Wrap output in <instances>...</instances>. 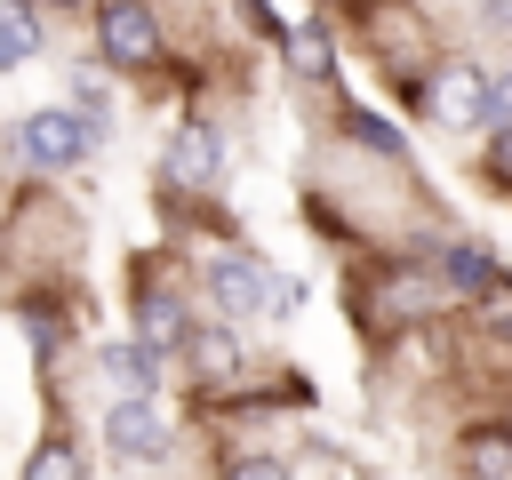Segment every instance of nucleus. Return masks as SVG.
<instances>
[{
  "mask_svg": "<svg viewBox=\"0 0 512 480\" xmlns=\"http://www.w3.org/2000/svg\"><path fill=\"white\" fill-rule=\"evenodd\" d=\"M432 304H448V288H440L432 264H368L360 296H352V312H360L368 336H416V320Z\"/></svg>",
  "mask_w": 512,
  "mask_h": 480,
  "instance_id": "f257e3e1",
  "label": "nucleus"
},
{
  "mask_svg": "<svg viewBox=\"0 0 512 480\" xmlns=\"http://www.w3.org/2000/svg\"><path fill=\"white\" fill-rule=\"evenodd\" d=\"M16 152L32 176H72L88 152H96V128L72 112V104H48V112H24L16 120Z\"/></svg>",
  "mask_w": 512,
  "mask_h": 480,
  "instance_id": "f03ea898",
  "label": "nucleus"
},
{
  "mask_svg": "<svg viewBox=\"0 0 512 480\" xmlns=\"http://www.w3.org/2000/svg\"><path fill=\"white\" fill-rule=\"evenodd\" d=\"M96 56L112 72H152L168 56V32H160V8L152 0H104L96 8Z\"/></svg>",
  "mask_w": 512,
  "mask_h": 480,
  "instance_id": "7ed1b4c3",
  "label": "nucleus"
},
{
  "mask_svg": "<svg viewBox=\"0 0 512 480\" xmlns=\"http://www.w3.org/2000/svg\"><path fill=\"white\" fill-rule=\"evenodd\" d=\"M408 104H416L432 128H480L488 72H480V64H464V56H440V64H424V80L408 88Z\"/></svg>",
  "mask_w": 512,
  "mask_h": 480,
  "instance_id": "20e7f679",
  "label": "nucleus"
},
{
  "mask_svg": "<svg viewBox=\"0 0 512 480\" xmlns=\"http://www.w3.org/2000/svg\"><path fill=\"white\" fill-rule=\"evenodd\" d=\"M104 448L128 456V464H160V456L176 448V424H168L160 392H120V400L104 408Z\"/></svg>",
  "mask_w": 512,
  "mask_h": 480,
  "instance_id": "39448f33",
  "label": "nucleus"
},
{
  "mask_svg": "<svg viewBox=\"0 0 512 480\" xmlns=\"http://www.w3.org/2000/svg\"><path fill=\"white\" fill-rule=\"evenodd\" d=\"M200 288L224 320H256L264 312V288H272V264L248 256V248H208L200 256Z\"/></svg>",
  "mask_w": 512,
  "mask_h": 480,
  "instance_id": "423d86ee",
  "label": "nucleus"
},
{
  "mask_svg": "<svg viewBox=\"0 0 512 480\" xmlns=\"http://www.w3.org/2000/svg\"><path fill=\"white\" fill-rule=\"evenodd\" d=\"M128 312H136V336L152 344V352H168V360H184V344H192V328H200V312H192V296L176 288V280H136V296H128Z\"/></svg>",
  "mask_w": 512,
  "mask_h": 480,
  "instance_id": "0eeeda50",
  "label": "nucleus"
},
{
  "mask_svg": "<svg viewBox=\"0 0 512 480\" xmlns=\"http://www.w3.org/2000/svg\"><path fill=\"white\" fill-rule=\"evenodd\" d=\"M160 176L184 184V192H216V184H224V136L200 128V120H184V128L160 144Z\"/></svg>",
  "mask_w": 512,
  "mask_h": 480,
  "instance_id": "6e6552de",
  "label": "nucleus"
},
{
  "mask_svg": "<svg viewBox=\"0 0 512 480\" xmlns=\"http://www.w3.org/2000/svg\"><path fill=\"white\" fill-rule=\"evenodd\" d=\"M432 272H440V288L456 296V304H472V296H488L496 280H504V264H496V248L488 240H432V256H424Z\"/></svg>",
  "mask_w": 512,
  "mask_h": 480,
  "instance_id": "1a4fd4ad",
  "label": "nucleus"
},
{
  "mask_svg": "<svg viewBox=\"0 0 512 480\" xmlns=\"http://www.w3.org/2000/svg\"><path fill=\"white\" fill-rule=\"evenodd\" d=\"M280 56H288V72H296L304 88H328V80H336V40H328L320 16H288V24H280Z\"/></svg>",
  "mask_w": 512,
  "mask_h": 480,
  "instance_id": "9d476101",
  "label": "nucleus"
},
{
  "mask_svg": "<svg viewBox=\"0 0 512 480\" xmlns=\"http://www.w3.org/2000/svg\"><path fill=\"white\" fill-rule=\"evenodd\" d=\"M96 368H104L120 392H160V376H168V352H152L144 336H104V344H96Z\"/></svg>",
  "mask_w": 512,
  "mask_h": 480,
  "instance_id": "9b49d317",
  "label": "nucleus"
},
{
  "mask_svg": "<svg viewBox=\"0 0 512 480\" xmlns=\"http://www.w3.org/2000/svg\"><path fill=\"white\" fill-rule=\"evenodd\" d=\"M336 136H344L360 160H384V168H400V160H408L400 128H392L384 112H368V104H344V112H336Z\"/></svg>",
  "mask_w": 512,
  "mask_h": 480,
  "instance_id": "f8f14e48",
  "label": "nucleus"
},
{
  "mask_svg": "<svg viewBox=\"0 0 512 480\" xmlns=\"http://www.w3.org/2000/svg\"><path fill=\"white\" fill-rule=\"evenodd\" d=\"M240 352H248V344H240V320H200L192 344H184V360H192L208 384H216V376L232 384V376H240Z\"/></svg>",
  "mask_w": 512,
  "mask_h": 480,
  "instance_id": "ddd939ff",
  "label": "nucleus"
},
{
  "mask_svg": "<svg viewBox=\"0 0 512 480\" xmlns=\"http://www.w3.org/2000/svg\"><path fill=\"white\" fill-rule=\"evenodd\" d=\"M456 472L464 480H512V424H472L456 440Z\"/></svg>",
  "mask_w": 512,
  "mask_h": 480,
  "instance_id": "4468645a",
  "label": "nucleus"
},
{
  "mask_svg": "<svg viewBox=\"0 0 512 480\" xmlns=\"http://www.w3.org/2000/svg\"><path fill=\"white\" fill-rule=\"evenodd\" d=\"M472 344L480 352H504L512 360V272L488 288V296H472Z\"/></svg>",
  "mask_w": 512,
  "mask_h": 480,
  "instance_id": "2eb2a0df",
  "label": "nucleus"
},
{
  "mask_svg": "<svg viewBox=\"0 0 512 480\" xmlns=\"http://www.w3.org/2000/svg\"><path fill=\"white\" fill-rule=\"evenodd\" d=\"M24 480H88V464H80V440L56 424V432H40L32 440V456H24Z\"/></svg>",
  "mask_w": 512,
  "mask_h": 480,
  "instance_id": "dca6fc26",
  "label": "nucleus"
},
{
  "mask_svg": "<svg viewBox=\"0 0 512 480\" xmlns=\"http://www.w3.org/2000/svg\"><path fill=\"white\" fill-rule=\"evenodd\" d=\"M216 480H296V464L288 456H272V448H240V456H224V472Z\"/></svg>",
  "mask_w": 512,
  "mask_h": 480,
  "instance_id": "f3484780",
  "label": "nucleus"
},
{
  "mask_svg": "<svg viewBox=\"0 0 512 480\" xmlns=\"http://www.w3.org/2000/svg\"><path fill=\"white\" fill-rule=\"evenodd\" d=\"M32 48H40V24H32V16H16V8H0V72H16Z\"/></svg>",
  "mask_w": 512,
  "mask_h": 480,
  "instance_id": "a211bd4d",
  "label": "nucleus"
},
{
  "mask_svg": "<svg viewBox=\"0 0 512 480\" xmlns=\"http://www.w3.org/2000/svg\"><path fill=\"white\" fill-rule=\"evenodd\" d=\"M72 112H80L88 128H104V80H96V72H80V80H72Z\"/></svg>",
  "mask_w": 512,
  "mask_h": 480,
  "instance_id": "6ab92c4d",
  "label": "nucleus"
},
{
  "mask_svg": "<svg viewBox=\"0 0 512 480\" xmlns=\"http://www.w3.org/2000/svg\"><path fill=\"white\" fill-rule=\"evenodd\" d=\"M296 304H304V288H296L288 272H272V288H264V312H272V320H288Z\"/></svg>",
  "mask_w": 512,
  "mask_h": 480,
  "instance_id": "aec40b11",
  "label": "nucleus"
},
{
  "mask_svg": "<svg viewBox=\"0 0 512 480\" xmlns=\"http://www.w3.org/2000/svg\"><path fill=\"white\" fill-rule=\"evenodd\" d=\"M488 176L512 192V128H496V136H488Z\"/></svg>",
  "mask_w": 512,
  "mask_h": 480,
  "instance_id": "412c9836",
  "label": "nucleus"
},
{
  "mask_svg": "<svg viewBox=\"0 0 512 480\" xmlns=\"http://www.w3.org/2000/svg\"><path fill=\"white\" fill-rule=\"evenodd\" d=\"M488 32H512V0H488Z\"/></svg>",
  "mask_w": 512,
  "mask_h": 480,
  "instance_id": "4be33fe9",
  "label": "nucleus"
},
{
  "mask_svg": "<svg viewBox=\"0 0 512 480\" xmlns=\"http://www.w3.org/2000/svg\"><path fill=\"white\" fill-rule=\"evenodd\" d=\"M48 8H72V0H48Z\"/></svg>",
  "mask_w": 512,
  "mask_h": 480,
  "instance_id": "5701e85b",
  "label": "nucleus"
},
{
  "mask_svg": "<svg viewBox=\"0 0 512 480\" xmlns=\"http://www.w3.org/2000/svg\"><path fill=\"white\" fill-rule=\"evenodd\" d=\"M344 480H360V472H344Z\"/></svg>",
  "mask_w": 512,
  "mask_h": 480,
  "instance_id": "b1692460",
  "label": "nucleus"
}]
</instances>
